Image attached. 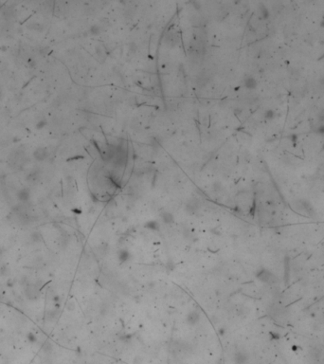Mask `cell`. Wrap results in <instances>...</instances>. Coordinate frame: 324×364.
<instances>
[{
    "label": "cell",
    "instance_id": "cell-1",
    "mask_svg": "<svg viewBox=\"0 0 324 364\" xmlns=\"http://www.w3.org/2000/svg\"><path fill=\"white\" fill-rule=\"evenodd\" d=\"M256 277H257L262 283H265V284H267V285H273L277 282L276 276L271 271H269L268 269H265V268H262L260 271H258V273L256 274Z\"/></svg>",
    "mask_w": 324,
    "mask_h": 364
},
{
    "label": "cell",
    "instance_id": "cell-2",
    "mask_svg": "<svg viewBox=\"0 0 324 364\" xmlns=\"http://www.w3.org/2000/svg\"><path fill=\"white\" fill-rule=\"evenodd\" d=\"M200 321V314L196 310L191 311L187 316V322L191 325H195Z\"/></svg>",
    "mask_w": 324,
    "mask_h": 364
},
{
    "label": "cell",
    "instance_id": "cell-3",
    "mask_svg": "<svg viewBox=\"0 0 324 364\" xmlns=\"http://www.w3.org/2000/svg\"><path fill=\"white\" fill-rule=\"evenodd\" d=\"M234 361L236 364H246L248 362V356L244 351H238L234 355Z\"/></svg>",
    "mask_w": 324,
    "mask_h": 364
},
{
    "label": "cell",
    "instance_id": "cell-4",
    "mask_svg": "<svg viewBox=\"0 0 324 364\" xmlns=\"http://www.w3.org/2000/svg\"><path fill=\"white\" fill-rule=\"evenodd\" d=\"M199 208H200V202L197 199H192L186 205V211L189 213L193 214L199 210Z\"/></svg>",
    "mask_w": 324,
    "mask_h": 364
},
{
    "label": "cell",
    "instance_id": "cell-5",
    "mask_svg": "<svg viewBox=\"0 0 324 364\" xmlns=\"http://www.w3.org/2000/svg\"><path fill=\"white\" fill-rule=\"evenodd\" d=\"M48 155H49L48 150H46V148H43V147L37 148V149L35 150V152L33 153V156H34L35 159H37L39 161H42V160L46 159V158H48Z\"/></svg>",
    "mask_w": 324,
    "mask_h": 364
},
{
    "label": "cell",
    "instance_id": "cell-6",
    "mask_svg": "<svg viewBox=\"0 0 324 364\" xmlns=\"http://www.w3.org/2000/svg\"><path fill=\"white\" fill-rule=\"evenodd\" d=\"M244 85H245V86L246 87L247 89L252 90V89H255L256 87H257L258 83H257V81H256V79H255L254 77L247 76V77L245 78Z\"/></svg>",
    "mask_w": 324,
    "mask_h": 364
},
{
    "label": "cell",
    "instance_id": "cell-7",
    "mask_svg": "<svg viewBox=\"0 0 324 364\" xmlns=\"http://www.w3.org/2000/svg\"><path fill=\"white\" fill-rule=\"evenodd\" d=\"M160 217H161L162 221H163L164 223H166V224H172L173 222V220H174L173 215L171 212H163L160 214Z\"/></svg>",
    "mask_w": 324,
    "mask_h": 364
},
{
    "label": "cell",
    "instance_id": "cell-8",
    "mask_svg": "<svg viewBox=\"0 0 324 364\" xmlns=\"http://www.w3.org/2000/svg\"><path fill=\"white\" fill-rule=\"evenodd\" d=\"M129 258H130V253H129V251H127L126 249H122V251L119 252V260L120 263L126 262Z\"/></svg>",
    "mask_w": 324,
    "mask_h": 364
},
{
    "label": "cell",
    "instance_id": "cell-9",
    "mask_svg": "<svg viewBox=\"0 0 324 364\" xmlns=\"http://www.w3.org/2000/svg\"><path fill=\"white\" fill-rule=\"evenodd\" d=\"M90 33L92 35H98L102 32V28H100V25H94L90 28Z\"/></svg>",
    "mask_w": 324,
    "mask_h": 364
},
{
    "label": "cell",
    "instance_id": "cell-10",
    "mask_svg": "<svg viewBox=\"0 0 324 364\" xmlns=\"http://www.w3.org/2000/svg\"><path fill=\"white\" fill-rule=\"evenodd\" d=\"M29 197H30V193H29L28 191H26V190L20 191L19 193H18V198H19L20 200H22V201L27 200Z\"/></svg>",
    "mask_w": 324,
    "mask_h": 364
},
{
    "label": "cell",
    "instance_id": "cell-11",
    "mask_svg": "<svg viewBox=\"0 0 324 364\" xmlns=\"http://www.w3.org/2000/svg\"><path fill=\"white\" fill-rule=\"evenodd\" d=\"M145 226H146L147 228H150V230H157V228H159L158 223L157 221H149Z\"/></svg>",
    "mask_w": 324,
    "mask_h": 364
},
{
    "label": "cell",
    "instance_id": "cell-12",
    "mask_svg": "<svg viewBox=\"0 0 324 364\" xmlns=\"http://www.w3.org/2000/svg\"><path fill=\"white\" fill-rule=\"evenodd\" d=\"M260 14L264 19H266V18L269 17V11H268V10L265 8V7H261V8H260Z\"/></svg>",
    "mask_w": 324,
    "mask_h": 364
},
{
    "label": "cell",
    "instance_id": "cell-13",
    "mask_svg": "<svg viewBox=\"0 0 324 364\" xmlns=\"http://www.w3.org/2000/svg\"><path fill=\"white\" fill-rule=\"evenodd\" d=\"M274 117H275V112H274V110L268 109V110L265 111V118L266 120H272V119H274Z\"/></svg>",
    "mask_w": 324,
    "mask_h": 364
},
{
    "label": "cell",
    "instance_id": "cell-14",
    "mask_svg": "<svg viewBox=\"0 0 324 364\" xmlns=\"http://www.w3.org/2000/svg\"><path fill=\"white\" fill-rule=\"evenodd\" d=\"M46 125V120H39L38 123H36V129L41 130V129H43V128H44Z\"/></svg>",
    "mask_w": 324,
    "mask_h": 364
},
{
    "label": "cell",
    "instance_id": "cell-15",
    "mask_svg": "<svg viewBox=\"0 0 324 364\" xmlns=\"http://www.w3.org/2000/svg\"><path fill=\"white\" fill-rule=\"evenodd\" d=\"M28 64H29L30 66H31V67H34V66L36 65V62H35L34 60H32V59H29Z\"/></svg>",
    "mask_w": 324,
    "mask_h": 364
},
{
    "label": "cell",
    "instance_id": "cell-16",
    "mask_svg": "<svg viewBox=\"0 0 324 364\" xmlns=\"http://www.w3.org/2000/svg\"><path fill=\"white\" fill-rule=\"evenodd\" d=\"M192 5L194 6V8L196 9V10H199V9L201 8V5H200L199 3H197V2H193Z\"/></svg>",
    "mask_w": 324,
    "mask_h": 364
},
{
    "label": "cell",
    "instance_id": "cell-17",
    "mask_svg": "<svg viewBox=\"0 0 324 364\" xmlns=\"http://www.w3.org/2000/svg\"><path fill=\"white\" fill-rule=\"evenodd\" d=\"M0 7H1V3H0Z\"/></svg>",
    "mask_w": 324,
    "mask_h": 364
}]
</instances>
